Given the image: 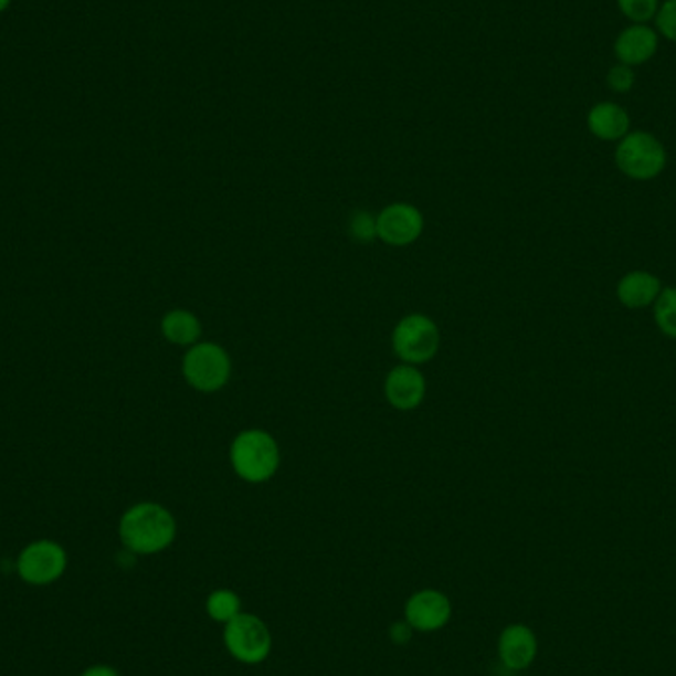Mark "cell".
<instances>
[{"mask_svg": "<svg viewBox=\"0 0 676 676\" xmlns=\"http://www.w3.org/2000/svg\"><path fill=\"white\" fill-rule=\"evenodd\" d=\"M177 538V520L159 503H139L119 520V540L127 552L152 556L165 552Z\"/></svg>", "mask_w": 676, "mask_h": 676, "instance_id": "obj_1", "label": "cell"}, {"mask_svg": "<svg viewBox=\"0 0 676 676\" xmlns=\"http://www.w3.org/2000/svg\"><path fill=\"white\" fill-rule=\"evenodd\" d=\"M230 461L235 475L245 483H265L272 479L279 469V445L272 435L263 430H245L237 433L232 447Z\"/></svg>", "mask_w": 676, "mask_h": 676, "instance_id": "obj_2", "label": "cell"}, {"mask_svg": "<svg viewBox=\"0 0 676 676\" xmlns=\"http://www.w3.org/2000/svg\"><path fill=\"white\" fill-rule=\"evenodd\" d=\"M182 374L194 390L212 394L228 384L232 376V360L220 345L197 342L184 355Z\"/></svg>", "mask_w": 676, "mask_h": 676, "instance_id": "obj_3", "label": "cell"}, {"mask_svg": "<svg viewBox=\"0 0 676 676\" xmlns=\"http://www.w3.org/2000/svg\"><path fill=\"white\" fill-rule=\"evenodd\" d=\"M224 645L235 661L260 665L272 655V631L257 615L242 611L235 620L225 623Z\"/></svg>", "mask_w": 676, "mask_h": 676, "instance_id": "obj_4", "label": "cell"}, {"mask_svg": "<svg viewBox=\"0 0 676 676\" xmlns=\"http://www.w3.org/2000/svg\"><path fill=\"white\" fill-rule=\"evenodd\" d=\"M440 329L430 317L413 313L395 325L392 347L404 365L430 362L440 348Z\"/></svg>", "mask_w": 676, "mask_h": 676, "instance_id": "obj_5", "label": "cell"}, {"mask_svg": "<svg viewBox=\"0 0 676 676\" xmlns=\"http://www.w3.org/2000/svg\"><path fill=\"white\" fill-rule=\"evenodd\" d=\"M615 162L621 172L635 180L655 179L667 165V152L651 133H630L615 150Z\"/></svg>", "mask_w": 676, "mask_h": 676, "instance_id": "obj_6", "label": "cell"}, {"mask_svg": "<svg viewBox=\"0 0 676 676\" xmlns=\"http://www.w3.org/2000/svg\"><path fill=\"white\" fill-rule=\"evenodd\" d=\"M67 570L66 548L54 540H36L22 548L17 558L20 580L32 588L56 583Z\"/></svg>", "mask_w": 676, "mask_h": 676, "instance_id": "obj_7", "label": "cell"}, {"mask_svg": "<svg viewBox=\"0 0 676 676\" xmlns=\"http://www.w3.org/2000/svg\"><path fill=\"white\" fill-rule=\"evenodd\" d=\"M376 230L378 240H382L384 244L394 247L413 244L423 232L422 212L412 204L395 202L376 216Z\"/></svg>", "mask_w": 676, "mask_h": 676, "instance_id": "obj_8", "label": "cell"}, {"mask_svg": "<svg viewBox=\"0 0 676 676\" xmlns=\"http://www.w3.org/2000/svg\"><path fill=\"white\" fill-rule=\"evenodd\" d=\"M451 601L447 595L437 590H422L413 593L410 600L405 601V621L412 625L413 631L420 633H433L440 631L450 623Z\"/></svg>", "mask_w": 676, "mask_h": 676, "instance_id": "obj_9", "label": "cell"}, {"mask_svg": "<svg viewBox=\"0 0 676 676\" xmlns=\"http://www.w3.org/2000/svg\"><path fill=\"white\" fill-rule=\"evenodd\" d=\"M385 400L400 412H410L422 404L425 398V378L412 365H400L385 376Z\"/></svg>", "mask_w": 676, "mask_h": 676, "instance_id": "obj_10", "label": "cell"}, {"mask_svg": "<svg viewBox=\"0 0 676 676\" xmlns=\"http://www.w3.org/2000/svg\"><path fill=\"white\" fill-rule=\"evenodd\" d=\"M498 657L510 670H525L535 663L538 641L535 631L520 623L508 625L498 637Z\"/></svg>", "mask_w": 676, "mask_h": 676, "instance_id": "obj_11", "label": "cell"}, {"mask_svg": "<svg viewBox=\"0 0 676 676\" xmlns=\"http://www.w3.org/2000/svg\"><path fill=\"white\" fill-rule=\"evenodd\" d=\"M657 46V32L645 24H635L623 30L615 40V56L620 57L621 64L625 66H641L655 56Z\"/></svg>", "mask_w": 676, "mask_h": 676, "instance_id": "obj_12", "label": "cell"}, {"mask_svg": "<svg viewBox=\"0 0 676 676\" xmlns=\"http://www.w3.org/2000/svg\"><path fill=\"white\" fill-rule=\"evenodd\" d=\"M588 127L603 141L623 139L630 131V115L621 105L603 102L593 105L592 112L588 115Z\"/></svg>", "mask_w": 676, "mask_h": 676, "instance_id": "obj_13", "label": "cell"}, {"mask_svg": "<svg viewBox=\"0 0 676 676\" xmlns=\"http://www.w3.org/2000/svg\"><path fill=\"white\" fill-rule=\"evenodd\" d=\"M661 293V282L647 272L627 273L620 282L617 297L625 307L641 309L657 299Z\"/></svg>", "mask_w": 676, "mask_h": 676, "instance_id": "obj_14", "label": "cell"}, {"mask_svg": "<svg viewBox=\"0 0 676 676\" xmlns=\"http://www.w3.org/2000/svg\"><path fill=\"white\" fill-rule=\"evenodd\" d=\"M162 337L179 347L197 345L202 335V325L194 313L187 309H172L162 317L160 323Z\"/></svg>", "mask_w": 676, "mask_h": 676, "instance_id": "obj_15", "label": "cell"}, {"mask_svg": "<svg viewBox=\"0 0 676 676\" xmlns=\"http://www.w3.org/2000/svg\"><path fill=\"white\" fill-rule=\"evenodd\" d=\"M208 617L216 623H230L242 613V600L232 590H216L207 598Z\"/></svg>", "mask_w": 676, "mask_h": 676, "instance_id": "obj_16", "label": "cell"}, {"mask_svg": "<svg viewBox=\"0 0 676 676\" xmlns=\"http://www.w3.org/2000/svg\"><path fill=\"white\" fill-rule=\"evenodd\" d=\"M655 319L658 329L663 330L667 337L676 338V289L668 287L663 293H658L657 305H655Z\"/></svg>", "mask_w": 676, "mask_h": 676, "instance_id": "obj_17", "label": "cell"}, {"mask_svg": "<svg viewBox=\"0 0 676 676\" xmlns=\"http://www.w3.org/2000/svg\"><path fill=\"white\" fill-rule=\"evenodd\" d=\"M617 4L621 12L637 24L657 17L658 12V0H617Z\"/></svg>", "mask_w": 676, "mask_h": 676, "instance_id": "obj_18", "label": "cell"}, {"mask_svg": "<svg viewBox=\"0 0 676 676\" xmlns=\"http://www.w3.org/2000/svg\"><path fill=\"white\" fill-rule=\"evenodd\" d=\"M350 235L358 240V242H362V244H367V242H372L378 237V230H376V218L370 216L368 212L365 210H360L357 212L355 216L350 218Z\"/></svg>", "mask_w": 676, "mask_h": 676, "instance_id": "obj_19", "label": "cell"}, {"mask_svg": "<svg viewBox=\"0 0 676 676\" xmlns=\"http://www.w3.org/2000/svg\"><path fill=\"white\" fill-rule=\"evenodd\" d=\"M608 85H610L613 92L625 94V92H630L631 87L635 85V74H633V70H631L630 66H625V64L613 66L610 70V74H608Z\"/></svg>", "mask_w": 676, "mask_h": 676, "instance_id": "obj_20", "label": "cell"}, {"mask_svg": "<svg viewBox=\"0 0 676 676\" xmlns=\"http://www.w3.org/2000/svg\"><path fill=\"white\" fill-rule=\"evenodd\" d=\"M657 27L663 36L676 42V0H667L657 12Z\"/></svg>", "mask_w": 676, "mask_h": 676, "instance_id": "obj_21", "label": "cell"}, {"mask_svg": "<svg viewBox=\"0 0 676 676\" xmlns=\"http://www.w3.org/2000/svg\"><path fill=\"white\" fill-rule=\"evenodd\" d=\"M413 630L412 625L408 623V621H398L394 623L392 627H390V638L394 641L395 645H402L404 647L405 643H410L412 641Z\"/></svg>", "mask_w": 676, "mask_h": 676, "instance_id": "obj_22", "label": "cell"}, {"mask_svg": "<svg viewBox=\"0 0 676 676\" xmlns=\"http://www.w3.org/2000/svg\"><path fill=\"white\" fill-rule=\"evenodd\" d=\"M80 676H122L119 675V670L117 668L109 667V665H104V663H99V665H92V667L85 668L84 673Z\"/></svg>", "mask_w": 676, "mask_h": 676, "instance_id": "obj_23", "label": "cell"}, {"mask_svg": "<svg viewBox=\"0 0 676 676\" xmlns=\"http://www.w3.org/2000/svg\"><path fill=\"white\" fill-rule=\"evenodd\" d=\"M10 2H12V0H0V14H2L4 10L9 9Z\"/></svg>", "mask_w": 676, "mask_h": 676, "instance_id": "obj_24", "label": "cell"}]
</instances>
